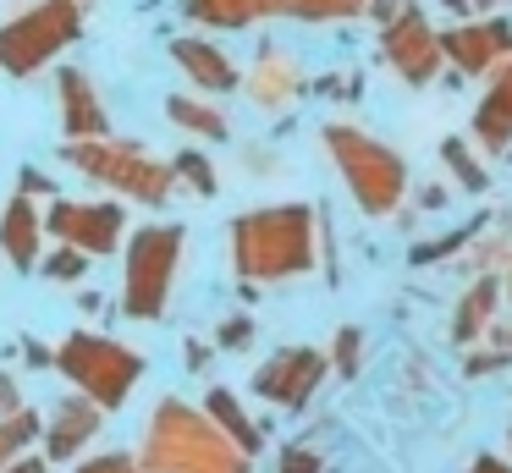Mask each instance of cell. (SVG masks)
<instances>
[{"label": "cell", "mask_w": 512, "mask_h": 473, "mask_svg": "<svg viewBox=\"0 0 512 473\" xmlns=\"http://www.w3.org/2000/svg\"><path fill=\"white\" fill-rule=\"evenodd\" d=\"M441 165L452 171V182L463 187V193H485V187H490L485 160H479V154H474V143H468V138H457V132H452V138H441Z\"/></svg>", "instance_id": "23"}, {"label": "cell", "mask_w": 512, "mask_h": 473, "mask_svg": "<svg viewBox=\"0 0 512 473\" xmlns=\"http://www.w3.org/2000/svg\"><path fill=\"white\" fill-rule=\"evenodd\" d=\"M468 473H512V462L496 457V451H479V457L468 462Z\"/></svg>", "instance_id": "36"}, {"label": "cell", "mask_w": 512, "mask_h": 473, "mask_svg": "<svg viewBox=\"0 0 512 473\" xmlns=\"http://www.w3.org/2000/svg\"><path fill=\"white\" fill-rule=\"evenodd\" d=\"M325 374H331V363H325L320 347H281V352H270V358L259 363L248 385H254L259 402L303 413V407L314 402V391L325 385Z\"/></svg>", "instance_id": "10"}, {"label": "cell", "mask_w": 512, "mask_h": 473, "mask_svg": "<svg viewBox=\"0 0 512 473\" xmlns=\"http://www.w3.org/2000/svg\"><path fill=\"white\" fill-rule=\"evenodd\" d=\"M83 6H89V0H83Z\"/></svg>", "instance_id": "45"}, {"label": "cell", "mask_w": 512, "mask_h": 473, "mask_svg": "<svg viewBox=\"0 0 512 473\" xmlns=\"http://www.w3.org/2000/svg\"><path fill=\"white\" fill-rule=\"evenodd\" d=\"M397 6H402V0H364V17H369V22H375V28H380V22H386L391 11H397Z\"/></svg>", "instance_id": "39"}, {"label": "cell", "mask_w": 512, "mask_h": 473, "mask_svg": "<svg viewBox=\"0 0 512 473\" xmlns=\"http://www.w3.org/2000/svg\"><path fill=\"white\" fill-rule=\"evenodd\" d=\"M320 143L331 154L336 176H342L347 198L358 204V215H369V220L402 215V204H408V160L386 138L353 127V121H325Z\"/></svg>", "instance_id": "3"}, {"label": "cell", "mask_w": 512, "mask_h": 473, "mask_svg": "<svg viewBox=\"0 0 512 473\" xmlns=\"http://www.w3.org/2000/svg\"><path fill=\"white\" fill-rule=\"evenodd\" d=\"M419 204H424V209H441V204H446V187H435V182L419 187Z\"/></svg>", "instance_id": "41"}, {"label": "cell", "mask_w": 512, "mask_h": 473, "mask_svg": "<svg viewBox=\"0 0 512 473\" xmlns=\"http://www.w3.org/2000/svg\"><path fill=\"white\" fill-rule=\"evenodd\" d=\"M188 253V231L155 220L122 237V314L138 325H155L171 308V286H177V264Z\"/></svg>", "instance_id": "5"}, {"label": "cell", "mask_w": 512, "mask_h": 473, "mask_svg": "<svg viewBox=\"0 0 512 473\" xmlns=\"http://www.w3.org/2000/svg\"><path fill=\"white\" fill-rule=\"evenodd\" d=\"M182 363H188V374H210V347H204V341H188V347H182Z\"/></svg>", "instance_id": "35"}, {"label": "cell", "mask_w": 512, "mask_h": 473, "mask_svg": "<svg viewBox=\"0 0 512 473\" xmlns=\"http://www.w3.org/2000/svg\"><path fill=\"white\" fill-rule=\"evenodd\" d=\"M325 363H331V374H342V380H358V369H364V330H358V325H336Z\"/></svg>", "instance_id": "27"}, {"label": "cell", "mask_w": 512, "mask_h": 473, "mask_svg": "<svg viewBox=\"0 0 512 473\" xmlns=\"http://www.w3.org/2000/svg\"><path fill=\"white\" fill-rule=\"evenodd\" d=\"M0 473H50V462L45 457H28V451H23V457H12Z\"/></svg>", "instance_id": "38"}, {"label": "cell", "mask_w": 512, "mask_h": 473, "mask_svg": "<svg viewBox=\"0 0 512 473\" xmlns=\"http://www.w3.org/2000/svg\"><path fill=\"white\" fill-rule=\"evenodd\" d=\"M39 429H45V413H34V407L0 413V468H6L12 457H23V451L39 440Z\"/></svg>", "instance_id": "25"}, {"label": "cell", "mask_w": 512, "mask_h": 473, "mask_svg": "<svg viewBox=\"0 0 512 473\" xmlns=\"http://www.w3.org/2000/svg\"><path fill=\"white\" fill-rule=\"evenodd\" d=\"M512 50V22L507 17H468V22H452L441 33V55L446 66H457V77H485L507 61Z\"/></svg>", "instance_id": "12"}, {"label": "cell", "mask_w": 512, "mask_h": 473, "mask_svg": "<svg viewBox=\"0 0 512 473\" xmlns=\"http://www.w3.org/2000/svg\"><path fill=\"white\" fill-rule=\"evenodd\" d=\"M276 473H325V457L314 446H287L276 462Z\"/></svg>", "instance_id": "32"}, {"label": "cell", "mask_w": 512, "mask_h": 473, "mask_svg": "<svg viewBox=\"0 0 512 473\" xmlns=\"http://www.w3.org/2000/svg\"><path fill=\"white\" fill-rule=\"evenodd\" d=\"M105 407L94 402V396H83V391H67L56 407H50V418H45V429H39V440H45V462L50 468H61V462H72L83 446H89L94 435L105 429Z\"/></svg>", "instance_id": "13"}, {"label": "cell", "mask_w": 512, "mask_h": 473, "mask_svg": "<svg viewBox=\"0 0 512 473\" xmlns=\"http://www.w3.org/2000/svg\"><path fill=\"white\" fill-rule=\"evenodd\" d=\"M199 407H204V418H210V424L221 429V435L232 440L237 451H248V457H259V451H265V429L248 418V407H243V396H237V391H226V385H210Z\"/></svg>", "instance_id": "20"}, {"label": "cell", "mask_w": 512, "mask_h": 473, "mask_svg": "<svg viewBox=\"0 0 512 473\" xmlns=\"http://www.w3.org/2000/svg\"><path fill=\"white\" fill-rule=\"evenodd\" d=\"M479 341H485L490 352H501V358L512 363V319H490V325H485V336H479Z\"/></svg>", "instance_id": "34"}, {"label": "cell", "mask_w": 512, "mask_h": 473, "mask_svg": "<svg viewBox=\"0 0 512 473\" xmlns=\"http://www.w3.org/2000/svg\"><path fill=\"white\" fill-rule=\"evenodd\" d=\"M23 352H28V369H50V347H45V341H23Z\"/></svg>", "instance_id": "40"}, {"label": "cell", "mask_w": 512, "mask_h": 473, "mask_svg": "<svg viewBox=\"0 0 512 473\" xmlns=\"http://www.w3.org/2000/svg\"><path fill=\"white\" fill-rule=\"evenodd\" d=\"M17 193H28V198H45V204H50V198H56V193H61V187H56V182H50V176H45V171H34V165H28V171H23V176H17Z\"/></svg>", "instance_id": "33"}, {"label": "cell", "mask_w": 512, "mask_h": 473, "mask_svg": "<svg viewBox=\"0 0 512 473\" xmlns=\"http://www.w3.org/2000/svg\"><path fill=\"white\" fill-rule=\"evenodd\" d=\"M72 473H138L133 451H100V457H83Z\"/></svg>", "instance_id": "31"}, {"label": "cell", "mask_w": 512, "mask_h": 473, "mask_svg": "<svg viewBox=\"0 0 512 473\" xmlns=\"http://www.w3.org/2000/svg\"><path fill=\"white\" fill-rule=\"evenodd\" d=\"M61 165H72L78 176L100 182L105 193H122L127 204H144V209H166L177 198V176H171V160H155L144 143L133 138H67L61 143Z\"/></svg>", "instance_id": "4"}, {"label": "cell", "mask_w": 512, "mask_h": 473, "mask_svg": "<svg viewBox=\"0 0 512 473\" xmlns=\"http://www.w3.org/2000/svg\"><path fill=\"white\" fill-rule=\"evenodd\" d=\"M45 281H61V286H72V281H83V270H89V253H78V248H67V242H56L50 253H39V264H34Z\"/></svg>", "instance_id": "28"}, {"label": "cell", "mask_w": 512, "mask_h": 473, "mask_svg": "<svg viewBox=\"0 0 512 473\" xmlns=\"http://www.w3.org/2000/svg\"><path fill=\"white\" fill-rule=\"evenodd\" d=\"M380 61L402 77L408 88H430L446 72L441 55V28L430 22V11L419 0H402L386 22H380Z\"/></svg>", "instance_id": "8"}, {"label": "cell", "mask_w": 512, "mask_h": 473, "mask_svg": "<svg viewBox=\"0 0 512 473\" xmlns=\"http://www.w3.org/2000/svg\"><path fill=\"white\" fill-rule=\"evenodd\" d=\"M39 215H45V242H67L89 259H111L127 237V209L116 198H50Z\"/></svg>", "instance_id": "9"}, {"label": "cell", "mask_w": 512, "mask_h": 473, "mask_svg": "<svg viewBox=\"0 0 512 473\" xmlns=\"http://www.w3.org/2000/svg\"><path fill=\"white\" fill-rule=\"evenodd\" d=\"M50 369H56L72 391L94 396L105 413H116V407L133 396V385L144 380L149 363H144V352H138V347H127V341H116V336H100V330H72V336H61L56 347H50Z\"/></svg>", "instance_id": "6"}, {"label": "cell", "mask_w": 512, "mask_h": 473, "mask_svg": "<svg viewBox=\"0 0 512 473\" xmlns=\"http://www.w3.org/2000/svg\"><path fill=\"white\" fill-rule=\"evenodd\" d=\"M78 39H83V0H34L28 11L0 22V72L39 77Z\"/></svg>", "instance_id": "7"}, {"label": "cell", "mask_w": 512, "mask_h": 473, "mask_svg": "<svg viewBox=\"0 0 512 473\" xmlns=\"http://www.w3.org/2000/svg\"><path fill=\"white\" fill-rule=\"evenodd\" d=\"M507 253H512V220L507 226H496V237H468L463 253H457V270L463 275H501L507 270Z\"/></svg>", "instance_id": "22"}, {"label": "cell", "mask_w": 512, "mask_h": 473, "mask_svg": "<svg viewBox=\"0 0 512 473\" xmlns=\"http://www.w3.org/2000/svg\"><path fill=\"white\" fill-rule=\"evenodd\" d=\"M12 407H23V391H17L12 374L0 369V413H12Z\"/></svg>", "instance_id": "37"}, {"label": "cell", "mask_w": 512, "mask_h": 473, "mask_svg": "<svg viewBox=\"0 0 512 473\" xmlns=\"http://www.w3.org/2000/svg\"><path fill=\"white\" fill-rule=\"evenodd\" d=\"M56 105H61V138H105L111 132L105 94L83 66H61L56 72Z\"/></svg>", "instance_id": "14"}, {"label": "cell", "mask_w": 512, "mask_h": 473, "mask_svg": "<svg viewBox=\"0 0 512 473\" xmlns=\"http://www.w3.org/2000/svg\"><path fill=\"white\" fill-rule=\"evenodd\" d=\"M474 231H485V220H468L463 231H452V237H441V242H419V248H413V264H441V259H457V253H463V242L474 237Z\"/></svg>", "instance_id": "29"}, {"label": "cell", "mask_w": 512, "mask_h": 473, "mask_svg": "<svg viewBox=\"0 0 512 473\" xmlns=\"http://www.w3.org/2000/svg\"><path fill=\"white\" fill-rule=\"evenodd\" d=\"M138 473H254V457L237 451L221 429L204 418V407L182 396H160L138 440Z\"/></svg>", "instance_id": "2"}, {"label": "cell", "mask_w": 512, "mask_h": 473, "mask_svg": "<svg viewBox=\"0 0 512 473\" xmlns=\"http://www.w3.org/2000/svg\"><path fill=\"white\" fill-rule=\"evenodd\" d=\"M501 308V275H468V292L452 303V347H474L485 336V325Z\"/></svg>", "instance_id": "19"}, {"label": "cell", "mask_w": 512, "mask_h": 473, "mask_svg": "<svg viewBox=\"0 0 512 473\" xmlns=\"http://www.w3.org/2000/svg\"><path fill=\"white\" fill-rule=\"evenodd\" d=\"M226 259L237 281L281 286L320 264V215L309 204H259L226 226Z\"/></svg>", "instance_id": "1"}, {"label": "cell", "mask_w": 512, "mask_h": 473, "mask_svg": "<svg viewBox=\"0 0 512 473\" xmlns=\"http://www.w3.org/2000/svg\"><path fill=\"white\" fill-rule=\"evenodd\" d=\"M248 94V105L259 110V116H287L292 105L303 99V88H309V77H303L298 55L287 50V44L276 39H259L254 50V66L243 72V83H237Z\"/></svg>", "instance_id": "11"}, {"label": "cell", "mask_w": 512, "mask_h": 473, "mask_svg": "<svg viewBox=\"0 0 512 473\" xmlns=\"http://www.w3.org/2000/svg\"><path fill=\"white\" fill-rule=\"evenodd\" d=\"M474 143L485 154H507L512 149V50L496 72H485V94L474 105V121H468Z\"/></svg>", "instance_id": "16"}, {"label": "cell", "mask_w": 512, "mask_h": 473, "mask_svg": "<svg viewBox=\"0 0 512 473\" xmlns=\"http://www.w3.org/2000/svg\"><path fill=\"white\" fill-rule=\"evenodd\" d=\"M507 446H512V435H507Z\"/></svg>", "instance_id": "44"}, {"label": "cell", "mask_w": 512, "mask_h": 473, "mask_svg": "<svg viewBox=\"0 0 512 473\" xmlns=\"http://www.w3.org/2000/svg\"><path fill=\"white\" fill-rule=\"evenodd\" d=\"M281 17L309 22V28H336V22L364 17V0H281Z\"/></svg>", "instance_id": "24"}, {"label": "cell", "mask_w": 512, "mask_h": 473, "mask_svg": "<svg viewBox=\"0 0 512 473\" xmlns=\"http://www.w3.org/2000/svg\"><path fill=\"white\" fill-rule=\"evenodd\" d=\"M182 17L210 33H243L281 17V0H182Z\"/></svg>", "instance_id": "18"}, {"label": "cell", "mask_w": 512, "mask_h": 473, "mask_svg": "<svg viewBox=\"0 0 512 473\" xmlns=\"http://www.w3.org/2000/svg\"><path fill=\"white\" fill-rule=\"evenodd\" d=\"M501 303L512 308V253H507V270H501Z\"/></svg>", "instance_id": "42"}, {"label": "cell", "mask_w": 512, "mask_h": 473, "mask_svg": "<svg viewBox=\"0 0 512 473\" xmlns=\"http://www.w3.org/2000/svg\"><path fill=\"white\" fill-rule=\"evenodd\" d=\"M0 253L12 259V270H34L39 253H45V215H39V198L12 193L0 209Z\"/></svg>", "instance_id": "17"}, {"label": "cell", "mask_w": 512, "mask_h": 473, "mask_svg": "<svg viewBox=\"0 0 512 473\" xmlns=\"http://www.w3.org/2000/svg\"><path fill=\"white\" fill-rule=\"evenodd\" d=\"M166 121L177 132H188V138H204V143H226V138H232L226 110L210 105V99H199V94H166Z\"/></svg>", "instance_id": "21"}, {"label": "cell", "mask_w": 512, "mask_h": 473, "mask_svg": "<svg viewBox=\"0 0 512 473\" xmlns=\"http://www.w3.org/2000/svg\"><path fill=\"white\" fill-rule=\"evenodd\" d=\"M171 61L182 66V77H188L199 94H237V83H243V66H237L215 39H204V33L171 39Z\"/></svg>", "instance_id": "15"}, {"label": "cell", "mask_w": 512, "mask_h": 473, "mask_svg": "<svg viewBox=\"0 0 512 473\" xmlns=\"http://www.w3.org/2000/svg\"><path fill=\"white\" fill-rule=\"evenodd\" d=\"M446 11H457V17H474V11H468V0H446Z\"/></svg>", "instance_id": "43"}, {"label": "cell", "mask_w": 512, "mask_h": 473, "mask_svg": "<svg viewBox=\"0 0 512 473\" xmlns=\"http://www.w3.org/2000/svg\"><path fill=\"white\" fill-rule=\"evenodd\" d=\"M248 341H254V319H248V314H232V319H221V325H215V347L243 352Z\"/></svg>", "instance_id": "30"}, {"label": "cell", "mask_w": 512, "mask_h": 473, "mask_svg": "<svg viewBox=\"0 0 512 473\" xmlns=\"http://www.w3.org/2000/svg\"><path fill=\"white\" fill-rule=\"evenodd\" d=\"M171 176H177L182 187H193V198H215V193H221V176H215V165H210V154H204V149H177Z\"/></svg>", "instance_id": "26"}]
</instances>
